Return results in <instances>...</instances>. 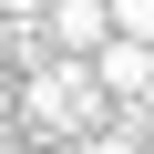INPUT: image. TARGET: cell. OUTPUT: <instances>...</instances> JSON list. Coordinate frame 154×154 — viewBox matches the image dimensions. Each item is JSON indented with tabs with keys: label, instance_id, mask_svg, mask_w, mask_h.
<instances>
[{
	"label": "cell",
	"instance_id": "6da1fadb",
	"mask_svg": "<svg viewBox=\"0 0 154 154\" xmlns=\"http://www.w3.org/2000/svg\"><path fill=\"white\" fill-rule=\"evenodd\" d=\"M103 113H113V103H103V82H93L82 51H41V62L21 72V123H31V134L72 144V134H93Z\"/></svg>",
	"mask_w": 154,
	"mask_h": 154
},
{
	"label": "cell",
	"instance_id": "7a4b0ae2",
	"mask_svg": "<svg viewBox=\"0 0 154 154\" xmlns=\"http://www.w3.org/2000/svg\"><path fill=\"white\" fill-rule=\"evenodd\" d=\"M113 21H103V0H41V41L51 51H93Z\"/></svg>",
	"mask_w": 154,
	"mask_h": 154
},
{
	"label": "cell",
	"instance_id": "3957f363",
	"mask_svg": "<svg viewBox=\"0 0 154 154\" xmlns=\"http://www.w3.org/2000/svg\"><path fill=\"white\" fill-rule=\"evenodd\" d=\"M103 21H113L123 41H154V0H103Z\"/></svg>",
	"mask_w": 154,
	"mask_h": 154
},
{
	"label": "cell",
	"instance_id": "277c9868",
	"mask_svg": "<svg viewBox=\"0 0 154 154\" xmlns=\"http://www.w3.org/2000/svg\"><path fill=\"white\" fill-rule=\"evenodd\" d=\"M0 154H21V144H11V134H0Z\"/></svg>",
	"mask_w": 154,
	"mask_h": 154
}]
</instances>
